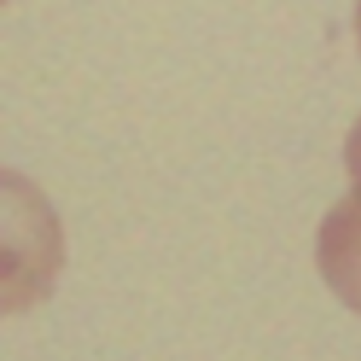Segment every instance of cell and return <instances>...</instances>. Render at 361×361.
<instances>
[{
    "mask_svg": "<svg viewBox=\"0 0 361 361\" xmlns=\"http://www.w3.org/2000/svg\"><path fill=\"white\" fill-rule=\"evenodd\" d=\"M346 169L354 189L361 190V116L355 122L344 149Z\"/></svg>",
    "mask_w": 361,
    "mask_h": 361,
    "instance_id": "obj_1",
    "label": "cell"
},
{
    "mask_svg": "<svg viewBox=\"0 0 361 361\" xmlns=\"http://www.w3.org/2000/svg\"><path fill=\"white\" fill-rule=\"evenodd\" d=\"M355 30H356L357 41L361 51V5L357 10L356 18H355Z\"/></svg>",
    "mask_w": 361,
    "mask_h": 361,
    "instance_id": "obj_2",
    "label": "cell"
}]
</instances>
